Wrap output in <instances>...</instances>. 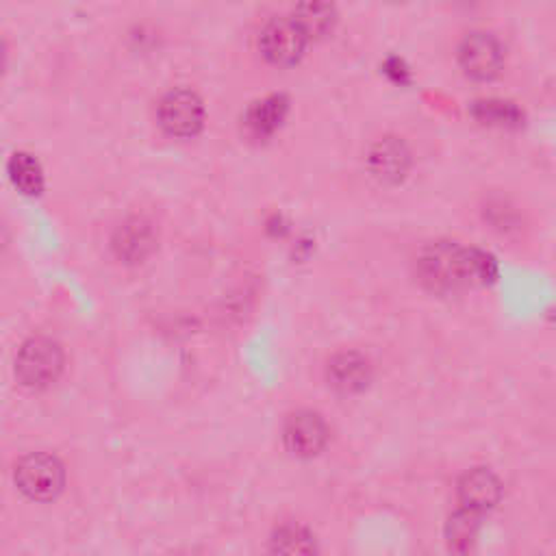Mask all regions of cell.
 Wrapping results in <instances>:
<instances>
[{
  "mask_svg": "<svg viewBox=\"0 0 556 556\" xmlns=\"http://www.w3.org/2000/svg\"><path fill=\"white\" fill-rule=\"evenodd\" d=\"M478 526H480V515H476L467 508L456 510L447 519V526H445V536H447L450 547L456 552H467L476 541Z\"/></svg>",
  "mask_w": 556,
  "mask_h": 556,
  "instance_id": "16",
  "label": "cell"
},
{
  "mask_svg": "<svg viewBox=\"0 0 556 556\" xmlns=\"http://www.w3.org/2000/svg\"><path fill=\"white\" fill-rule=\"evenodd\" d=\"M291 20L306 39H319L334 28L337 11L330 0H300Z\"/></svg>",
  "mask_w": 556,
  "mask_h": 556,
  "instance_id": "12",
  "label": "cell"
},
{
  "mask_svg": "<svg viewBox=\"0 0 556 556\" xmlns=\"http://www.w3.org/2000/svg\"><path fill=\"white\" fill-rule=\"evenodd\" d=\"M410 165V154L400 139H380L369 150V169L382 182H397L406 176Z\"/></svg>",
  "mask_w": 556,
  "mask_h": 556,
  "instance_id": "10",
  "label": "cell"
},
{
  "mask_svg": "<svg viewBox=\"0 0 556 556\" xmlns=\"http://www.w3.org/2000/svg\"><path fill=\"white\" fill-rule=\"evenodd\" d=\"M63 369L61 348L43 337L30 339L22 345L15 358V376L24 387L41 389L56 380Z\"/></svg>",
  "mask_w": 556,
  "mask_h": 556,
  "instance_id": "2",
  "label": "cell"
},
{
  "mask_svg": "<svg viewBox=\"0 0 556 556\" xmlns=\"http://www.w3.org/2000/svg\"><path fill=\"white\" fill-rule=\"evenodd\" d=\"M9 176H11L13 185L26 195H37L43 189L41 165L26 152H15L11 156Z\"/></svg>",
  "mask_w": 556,
  "mask_h": 556,
  "instance_id": "15",
  "label": "cell"
},
{
  "mask_svg": "<svg viewBox=\"0 0 556 556\" xmlns=\"http://www.w3.org/2000/svg\"><path fill=\"white\" fill-rule=\"evenodd\" d=\"M287 109H289V102L285 96H267L258 102H254L248 113H245V130L254 137V139H265L269 135H274L282 119L287 117Z\"/></svg>",
  "mask_w": 556,
  "mask_h": 556,
  "instance_id": "11",
  "label": "cell"
},
{
  "mask_svg": "<svg viewBox=\"0 0 556 556\" xmlns=\"http://www.w3.org/2000/svg\"><path fill=\"white\" fill-rule=\"evenodd\" d=\"M308 39L304 37V33L295 26L293 20H271L263 26L261 35H258V50L261 54L274 63V65H293L302 59L304 48H306Z\"/></svg>",
  "mask_w": 556,
  "mask_h": 556,
  "instance_id": "5",
  "label": "cell"
},
{
  "mask_svg": "<svg viewBox=\"0 0 556 556\" xmlns=\"http://www.w3.org/2000/svg\"><path fill=\"white\" fill-rule=\"evenodd\" d=\"M458 65L473 80H491L504 65V48L489 33H471L458 48Z\"/></svg>",
  "mask_w": 556,
  "mask_h": 556,
  "instance_id": "6",
  "label": "cell"
},
{
  "mask_svg": "<svg viewBox=\"0 0 556 556\" xmlns=\"http://www.w3.org/2000/svg\"><path fill=\"white\" fill-rule=\"evenodd\" d=\"M471 113L478 122L489 124V126H500V128L519 126L523 119V113L513 102L497 100V98H486V100L473 102Z\"/></svg>",
  "mask_w": 556,
  "mask_h": 556,
  "instance_id": "14",
  "label": "cell"
},
{
  "mask_svg": "<svg viewBox=\"0 0 556 556\" xmlns=\"http://www.w3.org/2000/svg\"><path fill=\"white\" fill-rule=\"evenodd\" d=\"M421 280L437 291H450L463 285L491 282L497 274L493 256L473 248H460L450 241L432 243L417 261Z\"/></svg>",
  "mask_w": 556,
  "mask_h": 556,
  "instance_id": "1",
  "label": "cell"
},
{
  "mask_svg": "<svg viewBox=\"0 0 556 556\" xmlns=\"http://www.w3.org/2000/svg\"><path fill=\"white\" fill-rule=\"evenodd\" d=\"M328 380L337 391H361L369 380V365L356 352H341L328 363Z\"/></svg>",
  "mask_w": 556,
  "mask_h": 556,
  "instance_id": "13",
  "label": "cell"
},
{
  "mask_svg": "<svg viewBox=\"0 0 556 556\" xmlns=\"http://www.w3.org/2000/svg\"><path fill=\"white\" fill-rule=\"evenodd\" d=\"M271 545L276 552H287V554H302V552L315 549L313 536L300 526H282L280 530H276Z\"/></svg>",
  "mask_w": 556,
  "mask_h": 556,
  "instance_id": "17",
  "label": "cell"
},
{
  "mask_svg": "<svg viewBox=\"0 0 556 556\" xmlns=\"http://www.w3.org/2000/svg\"><path fill=\"white\" fill-rule=\"evenodd\" d=\"M4 61H7V46H4V41H2V37H0V72H2V67H4Z\"/></svg>",
  "mask_w": 556,
  "mask_h": 556,
  "instance_id": "18",
  "label": "cell"
},
{
  "mask_svg": "<svg viewBox=\"0 0 556 556\" xmlns=\"http://www.w3.org/2000/svg\"><path fill=\"white\" fill-rule=\"evenodd\" d=\"M328 439L326 424L319 415L311 410L295 413L285 424V443L298 456H313L317 454Z\"/></svg>",
  "mask_w": 556,
  "mask_h": 556,
  "instance_id": "7",
  "label": "cell"
},
{
  "mask_svg": "<svg viewBox=\"0 0 556 556\" xmlns=\"http://www.w3.org/2000/svg\"><path fill=\"white\" fill-rule=\"evenodd\" d=\"M502 495L500 480L489 469L467 471L458 482V502L460 508H467L476 515L491 510Z\"/></svg>",
  "mask_w": 556,
  "mask_h": 556,
  "instance_id": "9",
  "label": "cell"
},
{
  "mask_svg": "<svg viewBox=\"0 0 556 556\" xmlns=\"http://www.w3.org/2000/svg\"><path fill=\"white\" fill-rule=\"evenodd\" d=\"M15 484L33 500H52L65 484V471L56 456L33 452L15 465Z\"/></svg>",
  "mask_w": 556,
  "mask_h": 556,
  "instance_id": "3",
  "label": "cell"
},
{
  "mask_svg": "<svg viewBox=\"0 0 556 556\" xmlns=\"http://www.w3.org/2000/svg\"><path fill=\"white\" fill-rule=\"evenodd\" d=\"M159 124L172 137H193L204 124V104L191 89H172L159 104Z\"/></svg>",
  "mask_w": 556,
  "mask_h": 556,
  "instance_id": "4",
  "label": "cell"
},
{
  "mask_svg": "<svg viewBox=\"0 0 556 556\" xmlns=\"http://www.w3.org/2000/svg\"><path fill=\"white\" fill-rule=\"evenodd\" d=\"M156 243V232L152 224L143 217L126 219L113 235V252L124 263H139L143 261Z\"/></svg>",
  "mask_w": 556,
  "mask_h": 556,
  "instance_id": "8",
  "label": "cell"
}]
</instances>
